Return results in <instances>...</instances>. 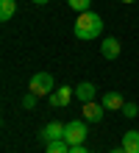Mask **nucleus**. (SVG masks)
Masks as SVG:
<instances>
[{
    "label": "nucleus",
    "instance_id": "nucleus-1",
    "mask_svg": "<svg viewBox=\"0 0 139 153\" xmlns=\"http://www.w3.org/2000/svg\"><path fill=\"white\" fill-rule=\"evenodd\" d=\"M75 36L83 39V42H89V39H97L100 36V31H103V20H100V14L95 11H83L78 14V20H75Z\"/></svg>",
    "mask_w": 139,
    "mask_h": 153
},
{
    "label": "nucleus",
    "instance_id": "nucleus-2",
    "mask_svg": "<svg viewBox=\"0 0 139 153\" xmlns=\"http://www.w3.org/2000/svg\"><path fill=\"white\" fill-rule=\"evenodd\" d=\"M86 134H89L86 131V120H70L67 128H64V139L75 148V145H83V142H86Z\"/></svg>",
    "mask_w": 139,
    "mask_h": 153
},
{
    "label": "nucleus",
    "instance_id": "nucleus-3",
    "mask_svg": "<svg viewBox=\"0 0 139 153\" xmlns=\"http://www.w3.org/2000/svg\"><path fill=\"white\" fill-rule=\"evenodd\" d=\"M53 89H56V84H53V75H50V73H36V75L31 78V84H28V92H33L36 97L50 95Z\"/></svg>",
    "mask_w": 139,
    "mask_h": 153
},
{
    "label": "nucleus",
    "instance_id": "nucleus-4",
    "mask_svg": "<svg viewBox=\"0 0 139 153\" xmlns=\"http://www.w3.org/2000/svg\"><path fill=\"white\" fill-rule=\"evenodd\" d=\"M50 97V106L53 109H64L72 97H75V89H70V86H61V89H53V92L48 95Z\"/></svg>",
    "mask_w": 139,
    "mask_h": 153
},
{
    "label": "nucleus",
    "instance_id": "nucleus-5",
    "mask_svg": "<svg viewBox=\"0 0 139 153\" xmlns=\"http://www.w3.org/2000/svg\"><path fill=\"white\" fill-rule=\"evenodd\" d=\"M103 111H106L103 103H95V100L83 103V120H86V123H100V120H103Z\"/></svg>",
    "mask_w": 139,
    "mask_h": 153
},
{
    "label": "nucleus",
    "instance_id": "nucleus-6",
    "mask_svg": "<svg viewBox=\"0 0 139 153\" xmlns=\"http://www.w3.org/2000/svg\"><path fill=\"white\" fill-rule=\"evenodd\" d=\"M64 128H67V125H61V123H48L39 137L45 139V145H48V142H59V139H64Z\"/></svg>",
    "mask_w": 139,
    "mask_h": 153
},
{
    "label": "nucleus",
    "instance_id": "nucleus-7",
    "mask_svg": "<svg viewBox=\"0 0 139 153\" xmlns=\"http://www.w3.org/2000/svg\"><path fill=\"white\" fill-rule=\"evenodd\" d=\"M75 97H78L81 103L95 100V84H89V81H81V84L75 86Z\"/></svg>",
    "mask_w": 139,
    "mask_h": 153
},
{
    "label": "nucleus",
    "instance_id": "nucleus-8",
    "mask_svg": "<svg viewBox=\"0 0 139 153\" xmlns=\"http://www.w3.org/2000/svg\"><path fill=\"white\" fill-rule=\"evenodd\" d=\"M100 53H103L106 59H117V56H120V42H117L114 36H106L103 45H100Z\"/></svg>",
    "mask_w": 139,
    "mask_h": 153
},
{
    "label": "nucleus",
    "instance_id": "nucleus-9",
    "mask_svg": "<svg viewBox=\"0 0 139 153\" xmlns=\"http://www.w3.org/2000/svg\"><path fill=\"white\" fill-rule=\"evenodd\" d=\"M123 148H125V153H139V131L123 134Z\"/></svg>",
    "mask_w": 139,
    "mask_h": 153
},
{
    "label": "nucleus",
    "instance_id": "nucleus-10",
    "mask_svg": "<svg viewBox=\"0 0 139 153\" xmlns=\"http://www.w3.org/2000/svg\"><path fill=\"white\" fill-rule=\"evenodd\" d=\"M100 103H103L106 109H123V106H125V100H123V95H120V92H106Z\"/></svg>",
    "mask_w": 139,
    "mask_h": 153
},
{
    "label": "nucleus",
    "instance_id": "nucleus-11",
    "mask_svg": "<svg viewBox=\"0 0 139 153\" xmlns=\"http://www.w3.org/2000/svg\"><path fill=\"white\" fill-rule=\"evenodd\" d=\"M17 14V0H0V20L8 22Z\"/></svg>",
    "mask_w": 139,
    "mask_h": 153
},
{
    "label": "nucleus",
    "instance_id": "nucleus-12",
    "mask_svg": "<svg viewBox=\"0 0 139 153\" xmlns=\"http://www.w3.org/2000/svg\"><path fill=\"white\" fill-rule=\"evenodd\" d=\"M70 142L67 139H59V142H48V148H45V153H70Z\"/></svg>",
    "mask_w": 139,
    "mask_h": 153
},
{
    "label": "nucleus",
    "instance_id": "nucleus-13",
    "mask_svg": "<svg viewBox=\"0 0 139 153\" xmlns=\"http://www.w3.org/2000/svg\"><path fill=\"white\" fill-rule=\"evenodd\" d=\"M67 3H70V8H72V11L83 14V11H89V3H92V0H67Z\"/></svg>",
    "mask_w": 139,
    "mask_h": 153
},
{
    "label": "nucleus",
    "instance_id": "nucleus-14",
    "mask_svg": "<svg viewBox=\"0 0 139 153\" xmlns=\"http://www.w3.org/2000/svg\"><path fill=\"white\" fill-rule=\"evenodd\" d=\"M120 111H123L125 117H136V114H139V106H136V103H125Z\"/></svg>",
    "mask_w": 139,
    "mask_h": 153
},
{
    "label": "nucleus",
    "instance_id": "nucleus-15",
    "mask_svg": "<svg viewBox=\"0 0 139 153\" xmlns=\"http://www.w3.org/2000/svg\"><path fill=\"white\" fill-rule=\"evenodd\" d=\"M33 106H36V95L28 92V95L22 97V109H33Z\"/></svg>",
    "mask_w": 139,
    "mask_h": 153
},
{
    "label": "nucleus",
    "instance_id": "nucleus-16",
    "mask_svg": "<svg viewBox=\"0 0 139 153\" xmlns=\"http://www.w3.org/2000/svg\"><path fill=\"white\" fill-rule=\"evenodd\" d=\"M70 153H92V150H86L83 145H75V148H70Z\"/></svg>",
    "mask_w": 139,
    "mask_h": 153
},
{
    "label": "nucleus",
    "instance_id": "nucleus-17",
    "mask_svg": "<svg viewBox=\"0 0 139 153\" xmlns=\"http://www.w3.org/2000/svg\"><path fill=\"white\" fill-rule=\"evenodd\" d=\"M109 153H125V148H114V150H109Z\"/></svg>",
    "mask_w": 139,
    "mask_h": 153
},
{
    "label": "nucleus",
    "instance_id": "nucleus-18",
    "mask_svg": "<svg viewBox=\"0 0 139 153\" xmlns=\"http://www.w3.org/2000/svg\"><path fill=\"white\" fill-rule=\"evenodd\" d=\"M33 3H36V6H45V3H48V0H33Z\"/></svg>",
    "mask_w": 139,
    "mask_h": 153
},
{
    "label": "nucleus",
    "instance_id": "nucleus-19",
    "mask_svg": "<svg viewBox=\"0 0 139 153\" xmlns=\"http://www.w3.org/2000/svg\"><path fill=\"white\" fill-rule=\"evenodd\" d=\"M123 3H134V0H123Z\"/></svg>",
    "mask_w": 139,
    "mask_h": 153
}]
</instances>
